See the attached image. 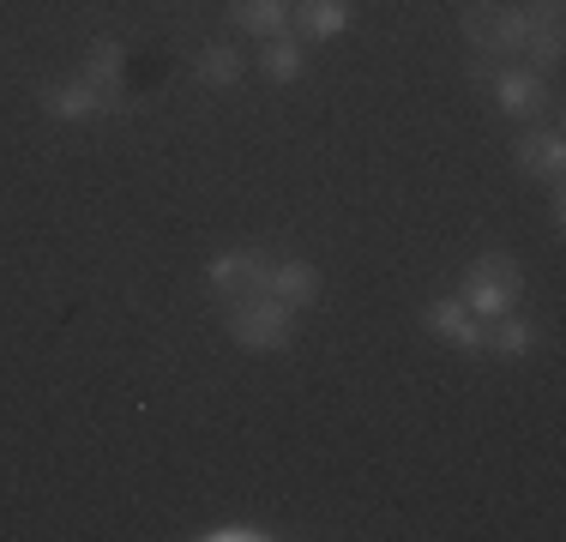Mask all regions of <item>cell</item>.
Listing matches in <instances>:
<instances>
[{
    "mask_svg": "<svg viewBox=\"0 0 566 542\" xmlns=\"http://www.w3.org/2000/svg\"><path fill=\"white\" fill-rule=\"evenodd\" d=\"M265 271H272L265 253L241 248V253H218V260H211V283H218L223 295H253V290H265Z\"/></svg>",
    "mask_w": 566,
    "mask_h": 542,
    "instance_id": "7",
    "label": "cell"
},
{
    "mask_svg": "<svg viewBox=\"0 0 566 542\" xmlns=\"http://www.w3.org/2000/svg\"><path fill=\"white\" fill-rule=\"evenodd\" d=\"M422 320H428V332H440V337H447V344H458V350H482V344H489V325H482L476 314H470V308L458 302V295H447V302H434Z\"/></svg>",
    "mask_w": 566,
    "mask_h": 542,
    "instance_id": "6",
    "label": "cell"
},
{
    "mask_svg": "<svg viewBox=\"0 0 566 542\" xmlns=\"http://www.w3.org/2000/svg\"><path fill=\"white\" fill-rule=\"evenodd\" d=\"M482 350H494V356H506V362H524V356L536 350V325H531V320H506V314H501V325L489 332V344H482Z\"/></svg>",
    "mask_w": 566,
    "mask_h": 542,
    "instance_id": "15",
    "label": "cell"
},
{
    "mask_svg": "<svg viewBox=\"0 0 566 542\" xmlns=\"http://www.w3.org/2000/svg\"><path fill=\"white\" fill-rule=\"evenodd\" d=\"M229 337L241 350H290L295 344V308L265 295V290H253L229 308Z\"/></svg>",
    "mask_w": 566,
    "mask_h": 542,
    "instance_id": "2",
    "label": "cell"
},
{
    "mask_svg": "<svg viewBox=\"0 0 566 542\" xmlns=\"http://www.w3.org/2000/svg\"><path fill=\"white\" fill-rule=\"evenodd\" d=\"M524 19H531V43H524V54H536V61L555 66L560 61V0H531Z\"/></svg>",
    "mask_w": 566,
    "mask_h": 542,
    "instance_id": "11",
    "label": "cell"
},
{
    "mask_svg": "<svg viewBox=\"0 0 566 542\" xmlns=\"http://www.w3.org/2000/svg\"><path fill=\"white\" fill-rule=\"evenodd\" d=\"M199 85L206 91H235L241 85V73H248V61H241V49H229V43H211L206 54H199Z\"/></svg>",
    "mask_w": 566,
    "mask_h": 542,
    "instance_id": "12",
    "label": "cell"
},
{
    "mask_svg": "<svg viewBox=\"0 0 566 542\" xmlns=\"http://www.w3.org/2000/svg\"><path fill=\"white\" fill-rule=\"evenodd\" d=\"M265 295H277V302H290V308H314L319 271L307 265V260H283V265L265 271Z\"/></svg>",
    "mask_w": 566,
    "mask_h": 542,
    "instance_id": "9",
    "label": "cell"
},
{
    "mask_svg": "<svg viewBox=\"0 0 566 542\" xmlns=\"http://www.w3.org/2000/svg\"><path fill=\"white\" fill-rule=\"evenodd\" d=\"M235 24L253 37H283L290 31V0H235Z\"/></svg>",
    "mask_w": 566,
    "mask_h": 542,
    "instance_id": "13",
    "label": "cell"
},
{
    "mask_svg": "<svg viewBox=\"0 0 566 542\" xmlns=\"http://www.w3.org/2000/svg\"><path fill=\"white\" fill-rule=\"evenodd\" d=\"M518 295H524V265L506 260V253H482V260L464 271V295H458V302H464L482 325H494L501 314L518 308Z\"/></svg>",
    "mask_w": 566,
    "mask_h": 542,
    "instance_id": "1",
    "label": "cell"
},
{
    "mask_svg": "<svg viewBox=\"0 0 566 542\" xmlns=\"http://www.w3.org/2000/svg\"><path fill=\"white\" fill-rule=\"evenodd\" d=\"M307 54L295 37H272V49H265V79H277V85H290V79H302Z\"/></svg>",
    "mask_w": 566,
    "mask_h": 542,
    "instance_id": "16",
    "label": "cell"
},
{
    "mask_svg": "<svg viewBox=\"0 0 566 542\" xmlns=\"http://www.w3.org/2000/svg\"><path fill=\"white\" fill-rule=\"evenodd\" d=\"M290 19L302 24V37L332 43V37L349 31V0H290Z\"/></svg>",
    "mask_w": 566,
    "mask_h": 542,
    "instance_id": "8",
    "label": "cell"
},
{
    "mask_svg": "<svg viewBox=\"0 0 566 542\" xmlns=\"http://www.w3.org/2000/svg\"><path fill=\"white\" fill-rule=\"evenodd\" d=\"M85 79L97 91H115V97H127V49L120 43H97L85 61Z\"/></svg>",
    "mask_w": 566,
    "mask_h": 542,
    "instance_id": "14",
    "label": "cell"
},
{
    "mask_svg": "<svg viewBox=\"0 0 566 542\" xmlns=\"http://www.w3.org/2000/svg\"><path fill=\"white\" fill-rule=\"evenodd\" d=\"M127 97H115V91H97L91 79H73V85H55L43 97V108L55 121H91V115H103V108H120Z\"/></svg>",
    "mask_w": 566,
    "mask_h": 542,
    "instance_id": "5",
    "label": "cell"
},
{
    "mask_svg": "<svg viewBox=\"0 0 566 542\" xmlns=\"http://www.w3.org/2000/svg\"><path fill=\"white\" fill-rule=\"evenodd\" d=\"M464 37H470V49H482V61H512L531 43V19H524V7L476 0V7H464Z\"/></svg>",
    "mask_w": 566,
    "mask_h": 542,
    "instance_id": "3",
    "label": "cell"
},
{
    "mask_svg": "<svg viewBox=\"0 0 566 542\" xmlns=\"http://www.w3.org/2000/svg\"><path fill=\"white\" fill-rule=\"evenodd\" d=\"M489 85H494V97H501V108L512 121H531V115L548 108V85L531 73V66H506V73H494Z\"/></svg>",
    "mask_w": 566,
    "mask_h": 542,
    "instance_id": "4",
    "label": "cell"
},
{
    "mask_svg": "<svg viewBox=\"0 0 566 542\" xmlns=\"http://www.w3.org/2000/svg\"><path fill=\"white\" fill-rule=\"evenodd\" d=\"M560 163H566L560 133H524L518 139V169L531 175V181H560Z\"/></svg>",
    "mask_w": 566,
    "mask_h": 542,
    "instance_id": "10",
    "label": "cell"
},
{
    "mask_svg": "<svg viewBox=\"0 0 566 542\" xmlns=\"http://www.w3.org/2000/svg\"><path fill=\"white\" fill-rule=\"evenodd\" d=\"M206 542H265L272 531H260V524H211V531H199Z\"/></svg>",
    "mask_w": 566,
    "mask_h": 542,
    "instance_id": "17",
    "label": "cell"
}]
</instances>
